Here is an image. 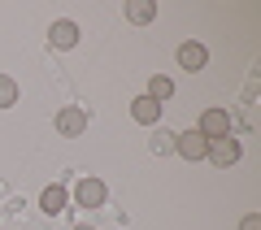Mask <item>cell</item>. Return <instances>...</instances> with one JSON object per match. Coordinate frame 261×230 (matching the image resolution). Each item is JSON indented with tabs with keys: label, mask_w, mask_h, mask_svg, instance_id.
I'll return each instance as SVG.
<instances>
[{
	"label": "cell",
	"mask_w": 261,
	"mask_h": 230,
	"mask_svg": "<svg viewBox=\"0 0 261 230\" xmlns=\"http://www.w3.org/2000/svg\"><path fill=\"white\" fill-rule=\"evenodd\" d=\"M205 161H214V165H222V169L235 165V161H240V139H214Z\"/></svg>",
	"instance_id": "8992f818"
},
{
	"label": "cell",
	"mask_w": 261,
	"mask_h": 230,
	"mask_svg": "<svg viewBox=\"0 0 261 230\" xmlns=\"http://www.w3.org/2000/svg\"><path fill=\"white\" fill-rule=\"evenodd\" d=\"M178 65H183V70H205L209 65V48L205 44H196V39H187V44H178Z\"/></svg>",
	"instance_id": "5b68a950"
},
{
	"label": "cell",
	"mask_w": 261,
	"mask_h": 230,
	"mask_svg": "<svg viewBox=\"0 0 261 230\" xmlns=\"http://www.w3.org/2000/svg\"><path fill=\"white\" fill-rule=\"evenodd\" d=\"M170 96H174V78H166V74H152V83H148V100L166 104Z\"/></svg>",
	"instance_id": "8fae6325"
},
{
	"label": "cell",
	"mask_w": 261,
	"mask_h": 230,
	"mask_svg": "<svg viewBox=\"0 0 261 230\" xmlns=\"http://www.w3.org/2000/svg\"><path fill=\"white\" fill-rule=\"evenodd\" d=\"M105 195H109V187H105L100 178H83V183L74 187V200L83 204V209H100V204H105Z\"/></svg>",
	"instance_id": "277c9868"
},
{
	"label": "cell",
	"mask_w": 261,
	"mask_h": 230,
	"mask_svg": "<svg viewBox=\"0 0 261 230\" xmlns=\"http://www.w3.org/2000/svg\"><path fill=\"white\" fill-rule=\"evenodd\" d=\"M148 148L157 152V157H161V152H174V135H170L166 126H157V130H152V139H148Z\"/></svg>",
	"instance_id": "7c38bea8"
},
{
	"label": "cell",
	"mask_w": 261,
	"mask_h": 230,
	"mask_svg": "<svg viewBox=\"0 0 261 230\" xmlns=\"http://www.w3.org/2000/svg\"><path fill=\"white\" fill-rule=\"evenodd\" d=\"M13 104H18V83L9 74H0V109H13Z\"/></svg>",
	"instance_id": "4fadbf2b"
},
{
	"label": "cell",
	"mask_w": 261,
	"mask_h": 230,
	"mask_svg": "<svg viewBox=\"0 0 261 230\" xmlns=\"http://www.w3.org/2000/svg\"><path fill=\"white\" fill-rule=\"evenodd\" d=\"M48 39H53V48H74V44H79V22L57 18L53 31H48Z\"/></svg>",
	"instance_id": "ba28073f"
},
{
	"label": "cell",
	"mask_w": 261,
	"mask_h": 230,
	"mask_svg": "<svg viewBox=\"0 0 261 230\" xmlns=\"http://www.w3.org/2000/svg\"><path fill=\"white\" fill-rule=\"evenodd\" d=\"M130 118L140 122V126H161V104L140 96V100H130Z\"/></svg>",
	"instance_id": "52a82bcc"
},
{
	"label": "cell",
	"mask_w": 261,
	"mask_h": 230,
	"mask_svg": "<svg viewBox=\"0 0 261 230\" xmlns=\"http://www.w3.org/2000/svg\"><path fill=\"white\" fill-rule=\"evenodd\" d=\"M152 18H157V0H130L126 5V22H135V26H148Z\"/></svg>",
	"instance_id": "9c48e42d"
},
{
	"label": "cell",
	"mask_w": 261,
	"mask_h": 230,
	"mask_svg": "<svg viewBox=\"0 0 261 230\" xmlns=\"http://www.w3.org/2000/svg\"><path fill=\"white\" fill-rule=\"evenodd\" d=\"M196 130H200L209 143H214V139H231V113H226V109H205Z\"/></svg>",
	"instance_id": "6da1fadb"
},
{
	"label": "cell",
	"mask_w": 261,
	"mask_h": 230,
	"mask_svg": "<svg viewBox=\"0 0 261 230\" xmlns=\"http://www.w3.org/2000/svg\"><path fill=\"white\" fill-rule=\"evenodd\" d=\"M39 209H44L48 217H57V213L65 209V187H61V183H53V187H44V195H39Z\"/></svg>",
	"instance_id": "30bf717a"
},
{
	"label": "cell",
	"mask_w": 261,
	"mask_h": 230,
	"mask_svg": "<svg viewBox=\"0 0 261 230\" xmlns=\"http://www.w3.org/2000/svg\"><path fill=\"white\" fill-rule=\"evenodd\" d=\"M240 230H261V213H248V217L240 221Z\"/></svg>",
	"instance_id": "5bb4252c"
},
{
	"label": "cell",
	"mask_w": 261,
	"mask_h": 230,
	"mask_svg": "<svg viewBox=\"0 0 261 230\" xmlns=\"http://www.w3.org/2000/svg\"><path fill=\"white\" fill-rule=\"evenodd\" d=\"M83 130H87V109H79V104H65V109L57 113V135L79 139Z\"/></svg>",
	"instance_id": "3957f363"
},
{
	"label": "cell",
	"mask_w": 261,
	"mask_h": 230,
	"mask_svg": "<svg viewBox=\"0 0 261 230\" xmlns=\"http://www.w3.org/2000/svg\"><path fill=\"white\" fill-rule=\"evenodd\" d=\"M174 152L183 161H205L209 157V139L200 130H183V135H174Z\"/></svg>",
	"instance_id": "7a4b0ae2"
},
{
	"label": "cell",
	"mask_w": 261,
	"mask_h": 230,
	"mask_svg": "<svg viewBox=\"0 0 261 230\" xmlns=\"http://www.w3.org/2000/svg\"><path fill=\"white\" fill-rule=\"evenodd\" d=\"M74 230H92V226H74Z\"/></svg>",
	"instance_id": "9a60e30c"
}]
</instances>
